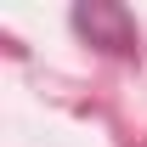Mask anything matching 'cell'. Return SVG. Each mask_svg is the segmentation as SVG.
<instances>
[{
  "instance_id": "cell-1",
  "label": "cell",
  "mask_w": 147,
  "mask_h": 147,
  "mask_svg": "<svg viewBox=\"0 0 147 147\" xmlns=\"http://www.w3.org/2000/svg\"><path fill=\"white\" fill-rule=\"evenodd\" d=\"M74 28H85L91 40H102L108 51H130V45H136L130 17L119 11V6H79V11H74Z\"/></svg>"
}]
</instances>
